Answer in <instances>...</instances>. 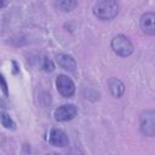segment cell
<instances>
[{
    "label": "cell",
    "instance_id": "cell-8",
    "mask_svg": "<svg viewBox=\"0 0 155 155\" xmlns=\"http://www.w3.org/2000/svg\"><path fill=\"white\" fill-rule=\"evenodd\" d=\"M56 62H57V64H58L62 69H64V70H67V71H74L75 68H76V62H75V59H74L71 56L65 54V53H58V54L56 56Z\"/></svg>",
    "mask_w": 155,
    "mask_h": 155
},
{
    "label": "cell",
    "instance_id": "cell-10",
    "mask_svg": "<svg viewBox=\"0 0 155 155\" xmlns=\"http://www.w3.org/2000/svg\"><path fill=\"white\" fill-rule=\"evenodd\" d=\"M53 4L56 8L63 12H70L78 6V0H54Z\"/></svg>",
    "mask_w": 155,
    "mask_h": 155
},
{
    "label": "cell",
    "instance_id": "cell-11",
    "mask_svg": "<svg viewBox=\"0 0 155 155\" xmlns=\"http://www.w3.org/2000/svg\"><path fill=\"white\" fill-rule=\"evenodd\" d=\"M0 121H1V125L5 127V128H11V130H15V122H13V120L11 119V116L7 114V113H5V111H2L1 114H0Z\"/></svg>",
    "mask_w": 155,
    "mask_h": 155
},
{
    "label": "cell",
    "instance_id": "cell-5",
    "mask_svg": "<svg viewBox=\"0 0 155 155\" xmlns=\"http://www.w3.org/2000/svg\"><path fill=\"white\" fill-rule=\"evenodd\" d=\"M76 114H78V109L74 104H63V105L58 107L53 113L54 119L59 122L73 120L76 116Z\"/></svg>",
    "mask_w": 155,
    "mask_h": 155
},
{
    "label": "cell",
    "instance_id": "cell-3",
    "mask_svg": "<svg viewBox=\"0 0 155 155\" xmlns=\"http://www.w3.org/2000/svg\"><path fill=\"white\" fill-rule=\"evenodd\" d=\"M139 128L143 134L148 137H154L155 134V111L154 110L149 109L142 114Z\"/></svg>",
    "mask_w": 155,
    "mask_h": 155
},
{
    "label": "cell",
    "instance_id": "cell-9",
    "mask_svg": "<svg viewBox=\"0 0 155 155\" xmlns=\"http://www.w3.org/2000/svg\"><path fill=\"white\" fill-rule=\"evenodd\" d=\"M108 87H109L110 93L115 98H121L125 93V85L117 78H110L108 80Z\"/></svg>",
    "mask_w": 155,
    "mask_h": 155
},
{
    "label": "cell",
    "instance_id": "cell-13",
    "mask_svg": "<svg viewBox=\"0 0 155 155\" xmlns=\"http://www.w3.org/2000/svg\"><path fill=\"white\" fill-rule=\"evenodd\" d=\"M0 88H1V91L5 96H8V86H7L6 79L4 78V75L1 73H0Z\"/></svg>",
    "mask_w": 155,
    "mask_h": 155
},
{
    "label": "cell",
    "instance_id": "cell-14",
    "mask_svg": "<svg viewBox=\"0 0 155 155\" xmlns=\"http://www.w3.org/2000/svg\"><path fill=\"white\" fill-rule=\"evenodd\" d=\"M5 4H6V0H0V8H2L5 6Z\"/></svg>",
    "mask_w": 155,
    "mask_h": 155
},
{
    "label": "cell",
    "instance_id": "cell-12",
    "mask_svg": "<svg viewBox=\"0 0 155 155\" xmlns=\"http://www.w3.org/2000/svg\"><path fill=\"white\" fill-rule=\"evenodd\" d=\"M42 68H44V70L45 71H47V73H51V71H53V69H54V65H53V63H52V61L50 59V58H45L44 59V64H42Z\"/></svg>",
    "mask_w": 155,
    "mask_h": 155
},
{
    "label": "cell",
    "instance_id": "cell-2",
    "mask_svg": "<svg viewBox=\"0 0 155 155\" xmlns=\"http://www.w3.org/2000/svg\"><path fill=\"white\" fill-rule=\"evenodd\" d=\"M110 46L113 51L120 57H128L133 53V50H134V46L131 42V40L126 35H122V34L114 36L111 39Z\"/></svg>",
    "mask_w": 155,
    "mask_h": 155
},
{
    "label": "cell",
    "instance_id": "cell-7",
    "mask_svg": "<svg viewBox=\"0 0 155 155\" xmlns=\"http://www.w3.org/2000/svg\"><path fill=\"white\" fill-rule=\"evenodd\" d=\"M155 13L154 12H145L142 15L140 21H139V25L143 33L148 34V35H155Z\"/></svg>",
    "mask_w": 155,
    "mask_h": 155
},
{
    "label": "cell",
    "instance_id": "cell-1",
    "mask_svg": "<svg viewBox=\"0 0 155 155\" xmlns=\"http://www.w3.org/2000/svg\"><path fill=\"white\" fill-rule=\"evenodd\" d=\"M119 4L116 0H102L93 7V15L101 21H111L119 13Z\"/></svg>",
    "mask_w": 155,
    "mask_h": 155
},
{
    "label": "cell",
    "instance_id": "cell-6",
    "mask_svg": "<svg viewBox=\"0 0 155 155\" xmlns=\"http://www.w3.org/2000/svg\"><path fill=\"white\" fill-rule=\"evenodd\" d=\"M48 142L53 147H58V148H64L69 144V138L67 136V133L59 128H52L50 131V136H48Z\"/></svg>",
    "mask_w": 155,
    "mask_h": 155
},
{
    "label": "cell",
    "instance_id": "cell-4",
    "mask_svg": "<svg viewBox=\"0 0 155 155\" xmlns=\"http://www.w3.org/2000/svg\"><path fill=\"white\" fill-rule=\"evenodd\" d=\"M56 87H57V91L65 98H70L75 92V84L69 76L64 74H61L57 76Z\"/></svg>",
    "mask_w": 155,
    "mask_h": 155
}]
</instances>
